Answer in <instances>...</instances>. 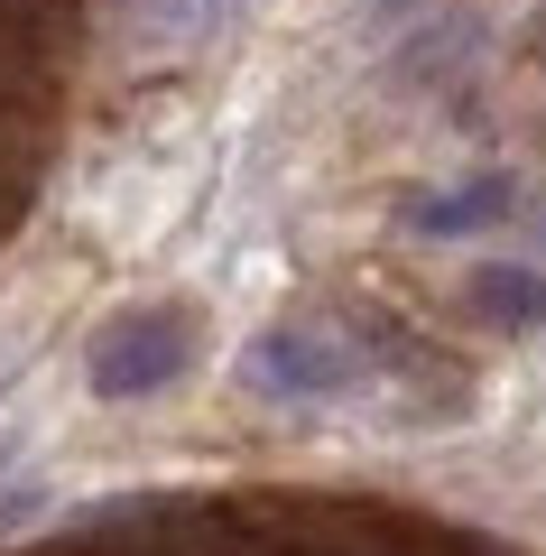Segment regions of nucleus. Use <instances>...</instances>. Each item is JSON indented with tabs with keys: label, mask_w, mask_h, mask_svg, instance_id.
I'll use <instances>...</instances> for the list:
<instances>
[{
	"label": "nucleus",
	"mask_w": 546,
	"mask_h": 556,
	"mask_svg": "<svg viewBox=\"0 0 546 556\" xmlns=\"http://www.w3.org/2000/svg\"><path fill=\"white\" fill-rule=\"evenodd\" d=\"M464 306L491 334H537L546 325V269H528V260H482V269L464 278Z\"/></svg>",
	"instance_id": "obj_4"
},
{
	"label": "nucleus",
	"mask_w": 546,
	"mask_h": 556,
	"mask_svg": "<svg viewBox=\"0 0 546 556\" xmlns=\"http://www.w3.org/2000/svg\"><path fill=\"white\" fill-rule=\"evenodd\" d=\"M390 10H417V0H390Z\"/></svg>",
	"instance_id": "obj_6"
},
{
	"label": "nucleus",
	"mask_w": 546,
	"mask_h": 556,
	"mask_svg": "<svg viewBox=\"0 0 546 556\" xmlns=\"http://www.w3.org/2000/svg\"><path fill=\"white\" fill-rule=\"evenodd\" d=\"M519 214V177H464V186H445V195H417L408 204V232H427V241H464V232H491V223H509Z\"/></svg>",
	"instance_id": "obj_3"
},
{
	"label": "nucleus",
	"mask_w": 546,
	"mask_h": 556,
	"mask_svg": "<svg viewBox=\"0 0 546 556\" xmlns=\"http://www.w3.org/2000/svg\"><path fill=\"white\" fill-rule=\"evenodd\" d=\"M186 371H195V316H186V306H130V316H112L93 334V353H84L93 399H157Z\"/></svg>",
	"instance_id": "obj_1"
},
{
	"label": "nucleus",
	"mask_w": 546,
	"mask_h": 556,
	"mask_svg": "<svg viewBox=\"0 0 546 556\" xmlns=\"http://www.w3.org/2000/svg\"><path fill=\"white\" fill-rule=\"evenodd\" d=\"M241 380L259 399H343L361 380V353H352L333 325H269V334L241 353Z\"/></svg>",
	"instance_id": "obj_2"
},
{
	"label": "nucleus",
	"mask_w": 546,
	"mask_h": 556,
	"mask_svg": "<svg viewBox=\"0 0 546 556\" xmlns=\"http://www.w3.org/2000/svg\"><path fill=\"white\" fill-rule=\"evenodd\" d=\"M149 20H157V28H214L223 0H149Z\"/></svg>",
	"instance_id": "obj_5"
}]
</instances>
